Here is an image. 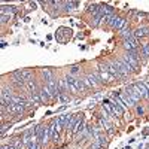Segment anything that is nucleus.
I'll list each match as a JSON object with an SVG mask.
<instances>
[{
  "label": "nucleus",
  "mask_w": 149,
  "mask_h": 149,
  "mask_svg": "<svg viewBox=\"0 0 149 149\" xmlns=\"http://www.w3.org/2000/svg\"><path fill=\"white\" fill-rule=\"evenodd\" d=\"M122 60L130 66L131 70H137L139 69V55H137V51H130L125 57H122Z\"/></svg>",
  "instance_id": "f257e3e1"
},
{
  "label": "nucleus",
  "mask_w": 149,
  "mask_h": 149,
  "mask_svg": "<svg viewBox=\"0 0 149 149\" xmlns=\"http://www.w3.org/2000/svg\"><path fill=\"white\" fill-rule=\"evenodd\" d=\"M109 26L110 27H113V29H116V30H124L127 27V21L125 19H122V18H119V17H110V19H109Z\"/></svg>",
  "instance_id": "f03ea898"
},
{
  "label": "nucleus",
  "mask_w": 149,
  "mask_h": 149,
  "mask_svg": "<svg viewBox=\"0 0 149 149\" xmlns=\"http://www.w3.org/2000/svg\"><path fill=\"white\" fill-rule=\"evenodd\" d=\"M39 93H40L42 103H43V102H49V100H51V98L54 97V94L51 93V90H49V86H48V85H43L42 88L39 90Z\"/></svg>",
  "instance_id": "7ed1b4c3"
},
{
  "label": "nucleus",
  "mask_w": 149,
  "mask_h": 149,
  "mask_svg": "<svg viewBox=\"0 0 149 149\" xmlns=\"http://www.w3.org/2000/svg\"><path fill=\"white\" fill-rule=\"evenodd\" d=\"M133 86H134V90L137 91V94L140 95V98H148V100H149V93H148V90H146V86L143 85V82L134 84Z\"/></svg>",
  "instance_id": "20e7f679"
},
{
  "label": "nucleus",
  "mask_w": 149,
  "mask_h": 149,
  "mask_svg": "<svg viewBox=\"0 0 149 149\" xmlns=\"http://www.w3.org/2000/svg\"><path fill=\"white\" fill-rule=\"evenodd\" d=\"M124 46H125V49L130 52V51H137V39L133 36V37H130V39H127L125 42H124Z\"/></svg>",
  "instance_id": "39448f33"
},
{
  "label": "nucleus",
  "mask_w": 149,
  "mask_h": 149,
  "mask_svg": "<svg viewBox=\"0 0 149 149\" xmlns=\"http://www.w3.org/2000/svg\"><path fill=\"white\" fill-rule=\"evenodd\" d=\"M118 97H119V100H121V103L125 106V107H131L133 104H134V102L131 100V97L127 94V93H118L116 94Z\"/></svg>",
  "instance_id": "423d86ee"
},
{
  "label": "nucleus",
  "mask_w": 149,
  "mask_h": 149,
  "mask_svg": "<svg viewBox=\"0 0 149 149\" xmlns=\"http://www.w3.org/2000/svg\"><path fill=\"white\" fill-rule=\"evenodd\" d=\"M66 82H67V85H69V91H72V93H76V91H79V88H78V79H74L73 76H66Z\"/></svg>",
  "instance_id": "0eeeda50"
},
{
  "label": "nucleus",
  "mask_w": 149,
  "mask_h": 149,
  "mask_svg": "<svg viewBox=\"0 0 149 149\" xmlns=\"http://www.w3.org/2000/svg\"><path fill=\"white\" fill-rule=\"evenodd\" d=\"M125 93H127V94H128V95L131 97V100H133L134 103L140 100V95L137 94V91H136V90H134V86H133V85H131V86H128V88L125 90Z\"/></svg>",
  "instance_id": "6e6552de"
},
{
  "label": "nucleus",
  "mask_w": 149,
  "mask_h": 149,
  "mask_svg": "<svg viewBox=\"0 0 149 149\" xmlns=\"http://www.w3.org/2000/svg\"><path fill=\"white\" fill-rule=\"evenodd\" d=\"M26 107L27 106H24V104H14V103H12V104L8 106V110L12 112V113H21V112L26 109Z\"/></svg>",
  "instance_id": "1a4fd4ad"
},
{
  "label": "nucleus",
  "mask_w": 149,
  "mask_h": 149,
  "mask_svg": "<svg viewBox=\"0 0 149 149\" xmlns=\"http://www.w3.org/2000/svg\"><path fill=\"white\" fill-rule=\"evenodd\" d=\"M79 122V115H73V116H70V119H69V122H67V125H66V128L67 130H73L74 127H76V124Z\"/></svg>",
  "instance_id": "9d476101"
},
{
  "label": "nucleus",
  "mask_w": 149,
  "mask_h": 149,
  "mask_svg": "<svg viewBox=\"0 0 149 149\" xmlns=\"http://www.w3.org/2000/svg\"><path fill=\"white\" fill-rule=\"evenodd\" d=\"M86 79L90 81V84H91V86H93V88H97V85L102 82L100 79H98V78L95 76V74H88V76H86Z\"/></svg>",
  "instance_id": "9b49d317"
},
{
  "label": "nucleus",
  "mask_w": 149,
  "mask_h": 149,
  "mask_svg": "<svg viewBox=\"0 0 149 149\" xmlns=\"http://www.w3.org/2000/svg\"><path fill=\"white\" fill-rule=\"evenodd\" d=\"M149 34V29H139V30H136L134 31V37L136 39H139V37H143V36H148Z\"/></svg>",
  "instance_id": "f8f14e48"
},
{
  "label": "nucleus",
  "mask_w": 149,
  "mask_h": 149,
  "mask_svg": "<svg viewBox=\"0 0 149 149\" xmlns=\"http://www.w3.org/2000/svg\"><path fill=\"white\" fill-rule=\"evenodd\" d=\"M19 74L26 82H30V79H31V72L30 70H19Z\"/></svg>",
  "instance_id": "ddd939ff"
},
{
  "label": "nucleus",
  "mask_w": 149,
  "mask_h": 149,
  "mask_svg": "<svg viewBox=\"0 0 149 149\" xmlns=\"http://www.w3.org/2000/svg\"><path fill=\"white\" fill-rule=\"evenodd\" d=\"M121 34H122L124 37H125V40H127V39H130V37H133V33H131V31H130V29H127V27L124 29V30H121Z\"/></svg>",
  "instance_id": "4468645a"
},
{
  "label": "nucleus",
  "mask_w": 149,
  "mask_h": 149,
  "mask_svg": "<svg viewBox=\"0 0 149 149\" xmlns=\"http://www.w3.org/2000/svg\"><path fill=\"white\" fill-rule=\"evenodd\" d=\"M64 6H66V9H67V10H72L73 8H78V6H79V3H78V2H66V3H64Z\"/></svg>",
  "instance_id": "2eb2a0df"
},
{
  "label": "nucleus",
  "mask_w": 149,
  "mask_h": 149,
  "mask_svg": "<svg viewBox=\"0 0 149 149\" xmlns=\"http://www.w3.org/2000/svg\"><path fill=\"white\" fill-rule=\"evenodd\" d=\"M43 76H45V79H46V81L54 79V78H52V72L49 70V69H43Z\"/></svg>",
  "instance_id": "dca6fc26"
},
{
  "label": "nucleus",
  "mask_w": 149,
  "mask_h": 149,
  "mask_svg": "<svg viewBox=\"0 0 149 149\" xmlns=\"http://www.w3.org/2000/svg\"><path fill=\"white\" fill-rule=\"evenodd\" d=\"M82 128H84V121L81 119V121H79V122L76 124V127H74V128H73V133H74V134H76V133H79V131H81Z\"/></svg>",
  "instance_id": "f3484780"
},
{
  "label": "nucleus",
  "mask_w": 149,
  "mask_h": 149,
  "mask_svg": "<svg viewBox=\"0 0 149 149\" xmlns=\"http://www.w3.org/2000/svg\"><path fill=\"white\" fill-rule=\"evenodd\" d=\"M142 54H143L145 57H149V43L143 45V48H142Z\"/></svg>",
  "instance_id": "a211bd4d"
},
{
  "label": "nucleus",
  "mask_w": 149,
  "mask_h": 149,
  "mask_svg": "<svg viewBox=\"0 0 149 149\" xmlns=\"http://www.w3.org/2000/svg\"><path fill=\"white\" fill-rule=\"evenodd\" d=\"M10 19V15H2V22L5 24V22H8Z\"/></svg>",
  "instance_id": "6ab92c4d"
},
{
  "label": "nucleus",
  "mask_w": 149,
  "mask_h": 149,
  "mask_svg": "<svg viewBox=\"0 0 149 149\" xmlns=\"http://www.w3.org/2000/svg\"><path fill=\"white\" fill-rule=\"evenodd\" d=\"M29 149H37V145H36V142H31V143L29 145Z\"/></svg>",
  "instance_id": "aec40b11"
},
{
  "label": "nucleus",
  "mask_w": 149,
  "mask_h": 149,
  "mask_svg": "<svg viewBox=\"0 0 149 149\" xmlns=\"http://www.w3.org/2000/svg\"><path fill=\"white\" fill-rule=\"evenodd\" d=\"M8 128H10V127H9V125H3V128H2V134H5Z\"/></svg>",
  "instance_id": "412c9836"
},
{
  "label": "nucleus",
  "mask_w": 149,
  "mask_h": 149,
  "mask_svg": "<svg viewBox=\"0 0 149 149\" xmlns=\"http://www.w3.org/2000/svg\"><path fill=\"white\" fill-rule=\"evenodd\" d=\"M79 70V67H76V66H74V67H72V73H76Z\"/></svg>",
  "instance_id": "4be33fe9"
},
{
  "label": "nucleus",
  "mask_w": 149,
  "mask_h": 149,
  "mask_svg": "<svg viewBox=\"0 0 149 149\" xmlns=\"http://www.w3.org/2000/svg\"><path fill=\"white\" fill-rule=\"evenodd\" d=\"M2 149H14V146L9 145V146H2Z\"/></svg>",
  "instance_id": "5701e85b"
},
{
  "label": "nucleus",
  "mask_w": 149,
  "mask_h": 149,
  "mask_svg": "<svg viewBox=\"0 0 149 149\" xmlns=\"http://www.w3.org/2000/svg\"><path fill=\"white\" fill-rule=\"evenodd\" d=\"M18 149H24V148H22V146H19V148H18Z\"/></svg>",
  "instance_id": "b1692460"
}]
</instances>
